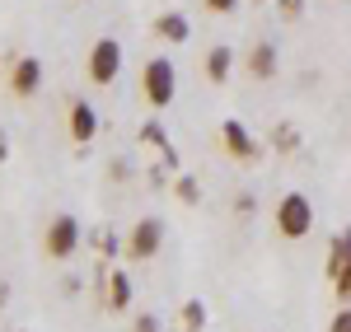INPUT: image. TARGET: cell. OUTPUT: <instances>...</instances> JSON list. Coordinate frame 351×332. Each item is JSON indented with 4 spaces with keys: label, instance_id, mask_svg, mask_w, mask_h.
<instances>
[{
    "label": "cell",
    "instance_id": "obj_20",
    "mask_svg": "<svg viewBox=\"0 0 351 332\" xmlns=\"http://www.w3.org/2000/svg\"><path fill=\"white\" fill-rule=\"evenodd\" d=\"M202 5H206L211 14H234V10H239V0H202Z\"/></svg>",
    "mask_w": 351,
    "mask_h": 332
},
{
    "label": "cell",
    "instance_id": "obj_15",
    "mask_svg": "<svg viewBox=\"0 0 351 332\" xmlns=\"http://www.w3.org/2000/svg\"><path fill=\"white\" fill-rule=\"evenodd\" d=\"M183 328L188 332L206 328V305H202V300H188V305H183Z\"/></svg>",
    "mask_w": 351,
    "mask_h": 332
},
{
    "label": "cell",
    "instance_id": "obj_8",
    "mask_svg": "<svg viewBox=\"0 0 351 332\" xmlns=\"http://www.w3.org/2000/svg\"><path fill=\"white\" fill-rule=\"evenodd\" d=\"M276 66H281L276 42H253V47H248V75H253V80H276Z\"/></svg>",
    "mask_w": 351,
    "mask_h": 332
},
{
    "label": "cell",
    "instance_id": "obj_3",
    "mask_svg": "<svg viewBox=\"0 0 351 332\" xmlns=\"http://www.w3.org/2000/svg\"><path fill=\"white\" fill-rule=\"evenodd\" d=\"M84 71H89V80L99 84V89H108V84L122 75V42H117V38H99V42L89 47Z\"/></svg>",
    "mask_w": 351,
    "mask_h": 332
},
{
    "label": "cell",
    "instance_id": "obj_1",
    "mask_svg": "<svg viewBox=\"0 0 351 332\" xmlns=\"http://www.w3.org/2000/svg\"><path fill=\"white\" fill-rule=\"evenodd\" d=\"M141 84H145V103L164 112L173 103V94H178V71H173V61H169V56H150Z\"/></svg>",
    "mask_w": 351,
    "mask_h": 332
},
{
    "label": "cell",
    "instance_id": "obj_10",
    "mask_svg": "<svg viewBox=\"0 0 351 332\" xmlns=\"http://www.w3.org/2000/svg\"><path fill=\"white\" fill-rule=\"evenodd\" d=\"M71 136H75V145H89V140L99 136V112L89 108L84 99L71 103Z\"/></svg>",
    "mask_w": 351,
    "mask_h": 332
},
{
    "label": "cell",
    "instance_id": "obj_7",
    "mask_svg": "<svg viewBox=\"0 0 351 332\" xmlns=\"http://www.w3.org/2000/svg\"><path fill=\"white\" fill-rule=\"evenodd\" d=\"M220 140H225V155H234L239 164H253V159L263 155V150H258V140H253V131H248L243 122H234V117L220 127Z\"/></svg>",
    "mask_w": 351,
    "mask_h": 332
},
{
    "label": "cell",
    "instance_id": "obj_17",
    "mask_svg": "<svg viewBox=\"0 0 351 332\" xmlns=\"http://www.w3.org/2000/svg\"><path fill=\"white\" fill-rule=\"evenodd\" d=\"M332 290H337V300H351V267H342V272L332 277Z\"/></svg>",
    "mask_w": 351,
    "mask_h": 332
},
{
    "label": "cell",
    "instance_id": "obj_4",
    "mask_svg": "<svg viewBox=\"0 0 351 332\" xmlns=\"http://www.w3.org/2000/svg\"><path fill=\"white\" fill-rule=\"evenodd\" d=\"M160 248H164V220H155V216L136 220L132 234H127V257L132 262H150Z\"/></svg>",
    "mask_w": 351,
    "mask_h": 332
},
{
    "label": "cell",
    "instance_id": "obj_2",
    "mask_svg": "<svg viewBox=\"0 0 351 332\" xmlns=\"http://www.w3.org/2000/svg\"><path fill=\"white\" fill-rule=\"evenodd\" d=\"M314 229V201L304 192H286L276 201V234L281 239H304Z\"/></svg>",
    "mask_w": 351,
    "mask_h": 332
},
{
    "label": "cell",
    "instance_id": "obj_11",
    "mask_svg": "<svg viewBox=\"0 0 351 332\" xmlns=\"http://www.w3.org/2000/svg\"><path fill=\"white\" fill-rule=\"evenodd\" d=\"M155 33H160L164 42H188L192 24H188V14H178V10H169V14H160V24H155Z\"/></svg>",
    "mask_w": 351,
    "mask_h": 332
},
{
    "label": "cell",
    "instance_id": "obj_13",
    "mask_svg": "<svg viewBox=\"0 0 351 332\" xmlns=\"http://www.w3.org/2000/svg\"><path fill=\"white\" fill-rule=\"evenodd\" d=\"M342 267H351V229H342V234L328 244V277H337Z\"/></svg>",
    "mask_w": 351,
    "mask_h": 332
},
{
    "label": "cell",
    "instance_id": "obj_14",
    "mask_svg": "<svg viewBox=\"0 0 351 332\" xmlns=\"http://www.w3.org/2000/svg\"><path fill=\"white\" fill-rule=\"evenodd\" d=\"M173 192H178V201H183V206H197V201H202V183H197V178H188V173H178V178H173Z\"/></svg>",
    "mask_w": 351,
    "mask_h": 332
},
{
    "label": "cell",
    "instance_id": "obj_18",
    "mask_svg": "<svg viewBox=\"0 0 351 332\" xmlns=\"http://www.w3.org/2000/svg\"><path fill=\"white\" fill-rule=\"evenodd\" d=\"M271 140L281 145V155H291V150H295V145H300V136H295V131H291V127H281V131H276V136H271Z\"/></svg>",
    "mask_w": 351,
    "mask_h": 332
},
{
    "label": "cell",
    "instance_id": "obj_12",
    "mask_svg": "<svg viewBox=\"0 0 351 332\" xmlns=\"http://www.w3.org/2000/svg\"><path fill=\"white\" fill-rule=\"evenodd\" d=\"M230 71H234V52H230V47H211V52H206V80L225 84Z\"/></svg>",
    "mask_w": 351,
    "mask_h": 332
},
{
    "label": "cell",
    "instance_id": "obj_9",
    "mask_svg": "<svg viewBox=\"0 0 351 332\" xmlns=\"http://www.w3.org/2000/svg\"><path fill=\"white\" fill-rule=\"evenodd\" d=\"M104 305L112 314H127V305H132V277L122 267L117 272H104Z\"/></svg>",
    "mask_w": 351,
    "mask_h": 332
},
{
    "label": "cell",
    "instance_id": "obj_6",
    "mask_svg": "<svg viewBox=\"0 0 351 332\" xmlns=\"http://www.w3.org/2000/svg\"><path fill=\"white\" fill-rule=\"evenodd\" d=\"M38 89H43V61L38 56H19L10 66V94L14 99H33Z\"/></svg>",
    "mask_w": 351,
    "mask_h": 332
},
{
    "label": "cell",
    "instance_id": "obj_23",
    "mask_svg": "<svg viewBox=\"0 0 351 332\" xmlns=\"http://www.w3.org/2000/svg\"><path fill=\"white\" fill-rule=\"evenodd\" d=\"M234 211H239V216H253V196L243 192V196H239V201H234Z\"/></svg>",
    "mask_w": 351,
    "mask_h": 332
},
{
    "label": "cell",
    "instance_id": "obj_21",
    "mask_svg": "<svg viewBox=\"0 0 351 332\" xmlns=\"http://www.w3.org/2000/svg\"><path fill=\"white\" fill-rule=\"evenodd\" d=\"M276 5H281L286 19H300V14H304V0H276Z\"/></svg>",
    "mask_w": 351,
    "mask_h": 332
},
{
    "label": "cell",
    "instance_id": "obj_5",
    "mask_svg": "<svg viewBox=\"0 0 351 332\" xmlns=\"http://www.w3.org/2000/svg\"><path fill=\"white\" fill-rule=\"evenodd\" d=\"M80 220L75 216H56L52 225H47V253H52L56 262H66V257H75V248H80Z\"/></svg>",
    "mask_w": 351,
    "mask_h": 332
},
{
    "label": "cell",
    "instance_id": "obj_16",
    "mask_svg": "<svg viewBox=\"0 0 351 332\" xmlns=\"http://www.w3.org/2000/svg\"><path fill=\"white\" fill-rule=\"evenodd\" d=\"M141 140L155 145V150H169V131H164L160 122H145V127H141Z\"/></svg>",
    "mask_w": 351,
    "mask_h": 332
},
{
    "label": "cell",
    "instance_id": "obj_19",
    "mask_svg": "<svg viewBox=\"0 0 351 332\" xmlns=\"http://www.w3.org/2000/svg\"><path fill=\"white\" fill-rule=\"evenodd\" d=\"M328 332H351V305L332 314V323H328Z\"/></svg>",
    "mask_w": 351,
    "mask_h": 332
},
{
    "label": "cell",
    "instance_id": "obj_22",
    "mask_svg": "<svg viewBox=\"0 0 351 332\" xmlns=\"http://www.w3.org/2000/svg\"><path fill=\"white\" fill-rule=\"evenodd\" d=\"M132 332H160V318H155V314H141Z\"/></svg>",
    "mask_w": 351,
    "mask_h": 332
},
{
    "label": "cell",
    "instance_id": "obj_25",
    "mask_svg": "<svg viewBox=\"0 0 351 332\" xmlns=\"http://www.w3.org/2000/svg\"><path fill=\"white\" fill-rule=\"evenodd\" d=\"M5 300H10V281L0 277V309H5Z\"/></svg>",
    "mask_w": 351,
    "mask_h": 332
},
{
    "label": "cell",
    "instance_id": "obj_24",
    "mask_svg": "<svg viewBox=\"0 0 351 332\" xmlns=\"http://www.w3.org/2000/svg\"><path fill=\"white\" fill-rule=\"evenodd\" d=\"M5 159H10V136L0 131V164H5Z\"/></svg>",
    "mask_w": 351,
    "mask_h": 332
}]
</instances>
